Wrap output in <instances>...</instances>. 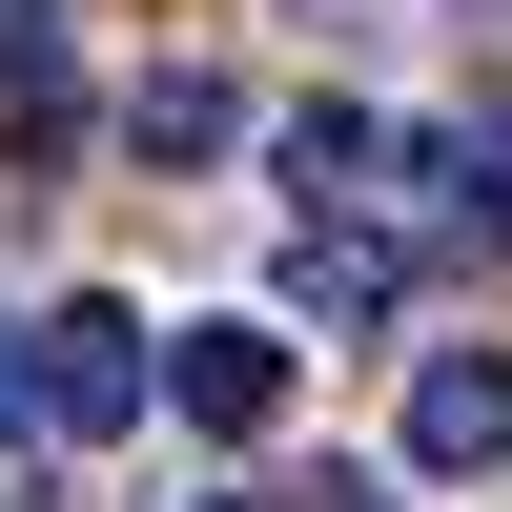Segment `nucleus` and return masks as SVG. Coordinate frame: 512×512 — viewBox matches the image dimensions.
I'll list each match as a JSON object with an SVG mask.
<instances>
[{
	"label": "nucleus",
	"mask_w": 512,
	"mask_h": 512,
	"mask_svg": "<svg viewBox=\"0 0 512 512\" xmlns=\"http://www.w3.org/2000/svg\"><path fill=\"white\" fill-rule=\"evenodd\" d=\"M21 349H41V431H62V451H123V431L164 410V349H144V308H103V287H62Z\"/></svg>",
	"instance_id": "obj_1"
},
{
	"label": "nucleus",
	"mask_w": 512,
	"mask_h": 512,
	"mask_svg": "<svg viewBox=\"0 0 512 512\" xmlns=\"http://www.w3.org/2000/svg\"><path fill=\"white\" fill-rule=\"evenodd\" d=\"M164 410H185L205 451H267V431H287V308H205V328H164Z\"/></svg>",
	"instance_id": "obj_2"
},
{
	"label": "nucleus",
	"mask_w": 512,
	"mask_h": 512,
	"mask_svg": "<svg viewBox=\"0 0 512 512\" xmlns=\"http://www.w3.org/2000/svg\"><path fill=\"white\" fill-rule=\"evenodd\" d=\"M390 308H410V246L369 205H308L287 226V328H390Z\"/></svg>",
	"instance_id": "obj_3"
},
{
	"label": "nucleus",
	"mask_w": 512,
	"mask_h": 512,
	"mask_svg": "<svg viewBox=\"0 0 512 512\" xmlns=\"http://www.w3.org/2000/svg\"><path fill=\"white\" fill-rule=\"evenodd\" d=\"M410 472H512V349H431L410 369Z\"/></svg>",
	"instance_id": "obj_4"
},
{
	"label": "nucleus",
	"mask_w": 512,
	"mask_h": 512,
	"mask_svg": "<svg viewBox=\"0 0 512 512\" xmlns=\"http://www.w3.org/2000/svg\"><path fill=\"white\" fill-rule=\"evenodd\" d=\"M267 164H287V205H390V123L369 103H287Z\"/></svg>",
	"instance_id": "obj_5"
},
{
	"label": "nucleus",
	"mask_w": 512,
	"mask_h": 512,
	"mask_svg": "<svg viewBox=\"0 0 512 512\" xmlns=\"http://www.w3.org/2000/svg\"><path fill=\"white\" fill-rule=\"evenodd\" d=\"M123 144H144V164H205V144H246V103L205 62H164V82H123Z\"/></svg>",
	"instance_id": "obj_6"
},
{
	"label": "nucleus",
	"mask_w": 512,
	"mask_h": 512,
	"mask_svg": "<svg viewBox=\"0 0 512 512\" xmlns=\"http://www.w3.org/2000/svg\"><path fill=\"white\" fill-rule=\"evenodd\" d=\"M0 103H62V0H0Z\"/></svg>",
	"instance_id": "obj_7"
},
{
	"label": "nucleus",
	"mask_w": 512,
	"mask_h": 512,
	"mask_svg": "<svg viewBox=\"0 0 512 512\" xmlns=\"http://www.w3.org/2000/svg\"><path fill=\"white\" fill-rule=\"evenodd\" d=\"M21 431H41V349L0 328V451H21Z\"/></svg>",
	"instance_id": "obj_8"
},
{
	"label": "nucleus",
	"mask_w": 512,
	"mask_h": 512,
	"mask_svg": "<svg viewBox=\"0 0 512 512\" xmlns=\"http://www.w3.org/2000/svg\"><path fill=\"white\" fill-rule=\"evenodd\" d=\"M308 21H410V0H308Z\"/></svg>",
	"instance_id": "obj_9"
},
{
	"label": "nucleus",
	"mask_w": 512,
	"mask_h": 512,
	"mask_svg": "<svg viewBox=\"0 0 512 512\" xmlns=\"http://www.w3.org/2000/svg\"><path fill=\"white\" fill-rule=\"evenodd\" d=\"M226 512H267V492H226Z\"/></svg>",
	"instance_id": "obj_10"
}]
</instances>
